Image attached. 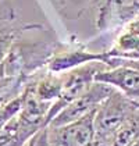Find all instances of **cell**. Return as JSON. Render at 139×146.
<instances>
[{
  "mask_svg": "<svg viewBox=\"0 0 139 146\" xmlns=\"http://www.w3.org/2000/svg\"><path fill=\"white\" fill-rule=\"evenodd\" d=\"M110 68L106 63L102 61H92V63H86L83 66H79L77 68H72L70 71L61 72L60 78H61V93L58 96L56 102H53V104L50 106L49 111L46 115V125L57 115L60 110H63L68 103L75 100L77 98H79L83 95L86 90L89 89L95 82V75L103 70Z\"/></svg>",
  "mask_w": 139,
  "mask_h": 146,
  "instance_id": "6da1fadb",
  "label": "cell"
},
{
  "mask_svg": "<svg viewBox=\"0 0 139 146\" xmlns=\"http://www.w3.org/2000/svg\"><path fill=\"white\" fill-rule=\"evenodd\" d=\"M138 106L136 99H131L124 93L113 90L95 113V131L99 135H111L125 123Z\"/></svg>",
  "mask_w": 139,
  "mask_h": 146,
  "instance_id": "7a4b0ae2",
  "label": "cell"
},
{
  "mask_svg": "<svg viewBox=\"0 0 139 146\" xmlns=\"http://www.w3.org/2000/svg\"><path fill=\"white\" fill-rule=\"evenodd\" d=\"M95 113L66 125L46 127L47 146H91L95 138Z\"/></svg>",
  "mask_w": 139,
  "mask_h": 146,
  "instance_id": "3957f363",
  "label": "cell"
},
{
  "mask_svg": "<svg viewBox=\"0 0 139 146\" xmlns=\"http://www.w3.org/2000/svg\"><path fill=\"white\" fill-rule=\"evenodd\" d=\"M113 90H114V88H111V86H109L106 84L93 82V85L83 95H81L79 98H77L71 103H68L63 110H60L57 113V115L49 123V125L58 127V125H66V124L79 120L83 115L95 111L100 106V103Z\"/></svg>",
  "mask_w": 139,
  "mask_h": 146,
  "instance_id": "277c9868",
  "label": "cell"
},
{
  "mask_svg": "<svg viewBox=\"0 0 139 146\" xmlns=\"http://www.w3.org/2000/svg\"><path fill=\"white\" fill-rule=\"evenodd\" d=\"M95 82L106 84L131 99L139 100V70L118 58H111V66L95 75Z\"/></svg>",
  "mask_w": 139,
  "mask_h": 146,
  "instance_id": "5b68a950",
  "label": "cell"
},
{
  "mask_svg": "<svg viewBox=\"0 0 139 146\" xmlns=\"http://www.w3.org/2000/svg\"><path fill=\"white\" fill-rule=\"evenodd\" d=\"M92 61H102L109 67L111 66V58L109 57L107 52H91L85 49L66 47L53 52V54L47 60V70L50 72L61 74Z\"/></svg>",
  "mask_w": 139,
  "mask_h": 146,
  "instance_id": "8992f818",
  "label": "cell"
},
{
  "mask_svg": "<svg viewBox=\"0 0 139 146\" xmlns=\"http://www.w3.org/2000/svg\"><path fill=\"white\" fill-rule=\"evenodd\" d=\"M139 17V0H100L97 28L109 31Z\"/></svg>",
  "mask_w": 139,
  "mask_h": 146,
  "instance_id": "52a82bcc",
  "label": "cell"
},
{
  "mask_svg": "<svg viewBox=\"0 0 139 146\" xmlns=\"http://www.w3.org/2000/svg\"><path fill=\"white\" fill-rule=\"evenodd\" d=\"M107 54L110 58L131 61L139 60V18H135L125 25Z\"/></svg>",
  "mask_w": 139,
  "mask_h": 146,
  "instance_id": "ba28073f",
  "label": "cell"
},
{
  "mask_svg": "<svg viewBox=\"0 0 139 146\" xmlns=\"http://www.w3.org/2000/svg\"><path fill=\"white\" fill-rule=\"evenodd\" d=\"M39 129L42 128L31 127L15 115L0 129V146H25Z\"/></svg>",
  "mask_w": 139,
  "mask_h": 146,
  "instance_id": "9c48e42d",
  "label": "cell"
},
{
  "mask_svg": "<svg viewBox=\"0 0 139 146\" xmlns=\"http://www.w3.org/2000/svg\"><path fill=\"white\" fill-rule=\"evenodd\" d=\"M28 84L34 90L35 96L40 102L53 104V102L57 100L61 93V78H60V74H56V72L47 71V74Z\"/></svg>",
  "mask_w": 139,
  "mask_h": 146,
  "instance_id": "30bf717a",
  "label": "cell"
},
{
  "mask_svg": "<svg viewBox=\"0 0 139 146\" xmlns=\"http://www.w3.org/2000/svg\"><path fill=\"white\" fill-rule=\"evenodd\" d=\"M18 29L17 28H1L0 29V79L6 75V61L13 45L17 39Z\"/></svg>",
  "mask_w": 139,
  "mask_h": 146,
  "instance_id": "8fae6325",
  "label": "cell"
},
{
  "mask_svg": "<svg viewBox=\"0 0 139 146\" xmlns=\"http://www.w3.org/2000/svg\"><path fill=\"white\" fill-rule=\"evenodd\" d=\"M91 146H117V145L116 141H114V136L95 134V138H93Z\"/></svg>",
  "mask_w": 139,
  "mask_h": 146,
  "instance_id": "7c38bea8",
  "label": "cell"
},
{
  "mask_svg": "<svg viewBox=\"0 0 139 146\" xmlns=\"http://www.w3.org/2000/svg\"><path fill=\"white\" fill-rule=\"evenodd\" d=\"M86 1H89V0H74V3H77V4H78V7H79L81 4L83 6V4H85Z\"/></svg>",
  "mask_w": 139,
  "mask_h": 146,
  "instance_id": "4fadbf2b",
  "label": "cell"
},
{
  "mask_svg": "<svg viewBox=\"0 0 139 146\" xmlns=\"http://www.w3.org/2000/svg\"><path fill=\"white\" fill-rule=\"evenodd\" d=\"M129 146H139V139H138V141H135L132 145H129Z\"/></svg>",
  "mask_w": 139,
  "mask_h": 146,
  "instance_id": "5bb4252c",
  "label": "cell"
},
{
  "mask_svg": "<svg viewBox=\"0 0 139 146\" xmlns=\"http://www.w3.org/2000/svg\"><path fill=\"white\" fill-rule=\"evenodd\" d=\"M0 1H6V0H0Z\"/></svg>",
  "mask_w": 139,
  "mask_h": 146,
  "instance_id": "9a60e30c",
  "label": "cell"
}]
</instances>
